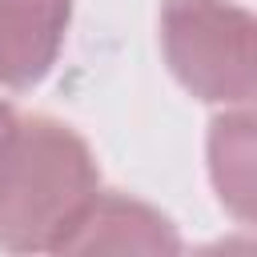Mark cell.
Here are the masks:
<instances>
[{"instance_id":"cell-5","label":"cell","mask_w":257,"mask_h":257,"mask_svg":"<svg viewBox=\"0 0 257 257\" xmlns=\"http://www.w3.org/2000/svg\"><path fill=\"white\" fill-rule=\"evenodd\" d=\"M209 177L217 201L241 221H253V112L237 104L209 124Z\"/></svg>"},{"instance_id":"cell-4","label":"cell","mask_w":257,"mask_h":257,"mask_svg":"<svg viewBox=\"0 0 257 257\" xmlns=\"http://www.w3.org/2000/svg\"><path fill=\"white\" fill-rule=\"evenodd\" d=\"M72 0H0V84L36 88L68 36Z\"/></svg>"},{"instance_id":"cell-6","label":"cell","mask_w":257,"mask_h":257,"mask_svg":"<svg viewBox=\"0 0 257 257\" xmlns=\"http://www.w3.org/2000/svg\"><path fill=\"white\" fill-rule=\"evenodd\" d=\"M12 124H16V112L0 100V149H4V141H8V133H12Z\"/></svg>"},{"instance_id":"cell-3","label":"cell","mask_w":257,"mask_h":257,"mask_svg":"<svg viewBox=\"0 0 257 257\" xmlns=\"http://www.w3.org/2000/svg\"><path fill=\"white\" fill-rule=\"evenodd\" d=\"M181 237L173 221L124 193H104L84 205L56 253H177Z\"/></svg>"},{"instance_id":"cell-2","label":"cell","mask_w":257,"mask_h":257,"mask_svg":"<svg viewBox=\"0 0 257 257\" xmlns=\"http://www.w3.org/2000/svg\"><path fill=\"white\" fill-rule=\"evenodd\" d=\"M253 16L233 0H165L161 52L185 92L205 104L253 100Z\"/></svg>"},{"instance_id":"cell-1","label":"cell","mask_w":257,"mask_h":257,"mask_svg":"<svg viewBox=\"0 0 257 257\" xmlns=\"http://www.w3.org/2000/svg\"><path fill=\"white\" fill-rule=\"evenodd\" d=\"M96 189L100 169L76 128L16 116L0 149V249L56 253Z\"/></svg>"}]
</instances>
